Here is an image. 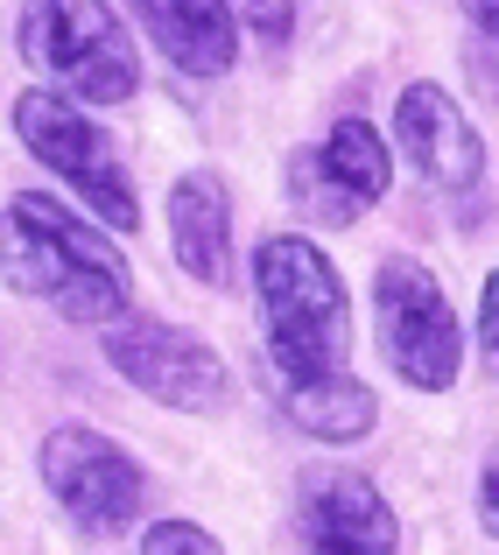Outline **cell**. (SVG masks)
Returning a JSON list of instances; mask_svg holds the SVG:
<instances>
[{
	"label": "cell",
	"instance_id": "cell-8",
	"mask_svg": "<svg viewBox=\"0 0 499 555\" xmlns=\"http://www.w3.org/2000/svg\"><path fill=\"white\" fill-rule=\"evenodd\" d=\"M387 177H394V155L387 141L373 134V120H337L317 155H296V197L303 211L331 218V225H351L373 197H387Z\"/></svg>",
	"mask_w": 499,
	"mask_h": 555
},
{
	"label": "cell",
	"instance_id": "cell-2",
	"mask_svg": "<svg viewBox=\"0 0 499 555\" xmlns=\"http://www.w3.org/2000/svg\"><path fill=\"white\" fill-rule=\"evenodd\" d=\"M0 274L22 288L28 302H50L71 324H99L127 317L135 302V274L92 232V218H78L71 204L22 190V197L0 204Z\"/></svg>",
	"mask_w": 499,
	"mask_h": 555
},
{
	"label": "cell",
	"instance_id": "cell-7",
	"mask_svg": "<svg viewBox=\"0 0 499 555\" xmlns=\"http://www.w3.org/2000/svg\"><path fill=\"white\" fill-rule=\"evenodd\" d=\"M113 373H127L149 401L183 408V415H218L226 408V359L183 324H163V317H113L99 331Z\"/></svg>",
	"mask_w": 499,
	"mask_h": 555
},
{
	"label": "cell",
	"instance_id": "cell-4",
	"mask_svg": "<svg viewBox=\"0 0 499 555\" xmlns=\"http://www.w3.org/2000/svg\"><path fill=\"white\" fill-rule=\"evenodd\" d=\"M14 134L28 141L36 163H50L56 177L78 190L113 232H135L141 225V197H135V177H127L120 149H113L106 127H92V113L71 106L56 92H22L14 99Z\"/></svg>",
	"mask_w": 499,
	"mask_h": 555
},
{
	"label": "cell",
	"instance_id": "cell-3",
	"mask_svg": "<svg viewBox=\"0 0 499 555\" xmlns=\"http://www.w3.org/2000/svg\"><path fill=\"white\" fill-rule=\"evenodd\" d=\"M22 56L56 78L92 106H120V99L141 92V56H135V36L120 28L113 8H78V0H42V8H22ZM56 92V99H64Z\"/></svg>",
	"mask_w": 499,
	"mask_h": 555
},
{
	"label": "cell",
	"instance_id": "cell-5",
	"mask_svg": "<svg viewBox=\"0 0 499 555\" xmlns=\"http://www.w3.org/2000/svg\"><path fill=\"white\" fill-rule=\"evenodd\" d=\"M42 464V486H50V500L71 514V528L85 534H127L141 520V506H149V478H141V464L127 457L113 436L85 429V422H64V429L42 436L36 450Z\"/></svg>",
	"mask_w": 499,
	"mask_h": 555
},
{
	"label": "cell",
	"instance_id": "cell-13",
	"mask_svg": "<svg viewBox=\"0 0 499 555\" xmlns=\"http://www.w3.org/2000/svg\"><path fill=\"white\" fill-rule=\"evenodd\" d=\"M141 555H226L204 528H190V520H163V528H149V542Z\"/></svg>",
	"mask_w": 499,
	"mask_h": 555
},
{
	"label": "cell",
	"instance_id": "cell-9",
	"mask_svg": "<svg viewBox=\"0 0 499 555\" xmlns=\"http://www.w3.org/2000/svg\"><path fill=\"white\" fill-rule=\"evenodd\" d=\"M394 127H401V149L415 155L422 183H436L450 204H472L478 190H486V141L472 134V120L458 113L450 92L408 85L401 106H394Z\"/></svg>",
	"mask_w": 499,
	"mask_h": 555
},
{
	"label": "cell",
	"instance_id": "cell-11",
	"mask_svg": "<svg viewBox=\"0 0 499 555\" xmlns=\"http://www.w3.org/2000/svg\"><path fill=\"white\" fill-rule=\"evenodd\" d=\"M169 240H176V260H183L204 288L226 282V260H232V204H226V183H218L212 169H190V177L169 190Z\"/></svg>",
	"mask_w": 499,
	"mask_h": 555
},
{
	"label": "cell",
	"instance_id": "cell-1",
	"mask_svg": "<svg viewBox=\"0 0 499 555\" xmlns=\"http://www.w3.org/2000/svg\"><path fill=\"white\" fill-rule=\"evenodd\" d=\"M254 296H260V352H268L274 401L324 443H359L380 408L351 379V317L331 254L303 232L260 240Z\"/></svg>",
	"mask_w": 499,
	"mask_h": 555
},
{
	"label": "cell",
	"instance_id": "cell-14",
	"mask_svg": "<svg viewBox=\"0 0 499 555\" xmlns=\"http://www.w3.org/2000/svg\"><path fill=\"white\" fill-rule=\"evenodd\" d=\"M499 274H486V288H478V345H486V366H492V352H499Z\"/></svg>",
	"mask_w": 499,
	"mask_h": 555
},
{
	"label": "cell",
	"instance_id": "cell-10",
	"mask_svg": "<svg viewBox=\"0 0 499 555\" xmlns=\"http://www.w3.org/2000/svg\"><path fill=\"white\" fill-rule=\"evenodd\" d=\"M303 534L317 555H401L394 506L359 472H324L303 486Z\"/></svg>",
	"mask_w": 499,
	"mask_h": 555
},
{
	"label": "cell",
	"instance_id": "cell-12",
	"mask_svg": "<svg viewBox=\"0 0 499 555\" xmlns=\"http://www.w3.org/2000/svg\"><path fill=\"white\" fill-rule=\"evenodd\" d=\"M141 28H149V42L176 70H190V78H226L232 56H240V36H232L240 22H232V8H218V0H204V8L149 0V8H141Z\"/></svg>",
	"mask_w": 499,
	"mask_h": 555
},
{
	"label": "cell",
	"instance_id": "cell-15",
	"mask_svg": "<svg viewBox=\"0 0 499 555\" xmlns=\"http://www.w3.org/2000/svg\"><path fill=\"white\" fill-rule=\"evenodd\" d=\"M246 22L268 28V42H282V28H296V8H246Z\"/></svg>",
	"mask_w": 499,
	"mask_h": 555
},
{
	"label": "cell",
	"instance_id": "cell-6",
	"mask_svg": "<svg viewBox=\"0 0 499 555\" xmlns=\"http://www.w3.org/2000/svg\"><path fill=\"white\" fill-rule=\"evenodd\" d=\"M373 317H380V352H387V366L408 387L444 393L458 379V317H450V296L436 288V274L422 260H408V254L380 260Z\"/></svg>",
	"mask_w": 499,
	"mask_h": 555
}]
</instances>
